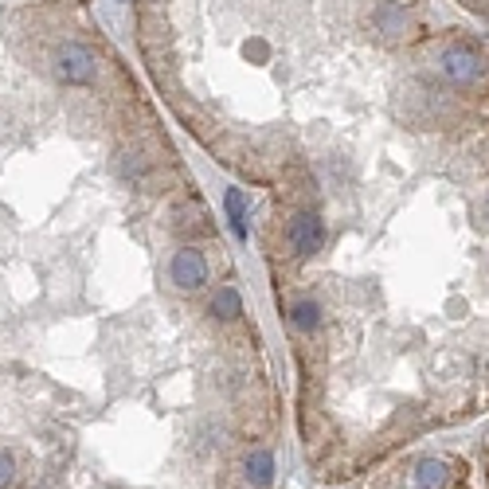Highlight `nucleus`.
I'll return each instance as SVG.
<instances>
[{"instance_id":"2","label":"nucleus","mask_w":489,"mask_h":489,"mask_svg":"<svg viewBox=\"0 0 489 489\" xmlns=\"http://www.w3.org/2000/svg\"><path fill=\"white\" fill-rule=\"evenodd\" d=\"M169 278H172V286H180V290H200L204 282H208V258H204V251H196V247L177 251L169 263Z\"/></svg>"},{"instance_id":"4","label":"nucleus","mask_w":489,"mask_h":489,"mask_svg":"<svg viewBox=\"0 0 489 489\" xmlns=\"http://www.w3.org/2000/svg\"><path fill=\"white\" fill-rule=\"evenodd\" d=\"M477 56L470 48H447L442 51V74H447L450 83H474L477 79Z\"/></svg>"},{"instance_id":"3","label":"nucleus","mask_w":489,"mask_h":489,"mask_svg":"<svg viewBox=\"0 0 489 489\" xmlns=\"http://www.w3.org/2000/svg\"><path fill=\"white\" fill-rule=\"evenodd\" d=\"M321 243H325V220H321V215H313V212L293 215V220H290V247H293V255L310 258L313 251H321Z\"/></svg>"},{"instance_id":"10","label":"nucleus","mask_w":489,"mask_h":489,"mask_svg":"<svg viewBox=\"0 0 489 489\" xmlns=\"http://www.w3.org/2000/svg\"><path fill=\"white\" fill-rule=\"evenodd\" d=\"M376 20H380V28H384L388 36H396V31H404V28H407V20L399 16L396 8H391V4H384V8H380V16H376Z\"/></svg>"},{"instance_id":"9","label":"nucleus","mask_w":489,"mask_h":489,"mask_svg":"<svg viewBox=\"0 0 489 489\" xmlns=\"http://www.w3.org/2000/svg\"><path fill=\"white\" fill-rule=\"evenodd\" d=\"M212 313H215V318H223V321L239 318V313H243V298H239V290L223 286V290L212 298Z\"/></svg>"},{"instance_id":"11","label":"nucleus","mask_w":489,"mask_h":489,"mask_svg":"<svg viewBox=\"0 0 489 489\" xmlns=\"http://www.w3.org/2000/svg\"><path fill=\"white\" fill-rule=\"evenodd\" d=\"M13 477H16V458L8 450H0V489L13 485Z\"/></svg>"},{"instance_id":"7","label":"nucleus","mask_w":489,"mask_h":489,"mask_svg":"<svg viewBox=\"0 0 489 489\" xmlns=\"http://www.w3.org/2000/svg\"><path fill=\"white\" fill-rule=\"evenodd\" d=\"M450 482V474H447V462H439V458H423L415 466V485L419 489H447Z\"/></svg>"},{"instance_id":"5","label":"nucleus","mask_w":489,"mask_h":489,"mask_svg":"<svg viewBox=\"0 0 489 489\" xmlns=\"http://www.w3.org/2000/svg\"><path fill=\"white\" fill-rule=\"evenodd\" d=\"M247 482H251L255 489L275 485V454H270V450H251V454H247Z\"/></svg>"},{"instance_id":"1","label":"nucleus","mask_w":489,"mask_h":489,"mask_svg":"<svg viewBox=\"0 0 489 489\" xmlns=\"http://www.w3.org/2000/svg\"><path fill=\"white\" fill-rule=\"evenodd\" d=\"M51 63H56V79L63 86H86V83H94L98 63H94V51L83 48V43H63Z\"/></svg>"},{"instance_id":"8","label":"nucleus","mask_w":489,"mask_h":489,"mask_svg":"<svg viewBox=\"0 0 489 489\" xmlns=\"http://www.w3.org/2000/svg\"><path fill=\"white\" fill-rule=\"evenodd\" d=\"M290 321H293V329H301V333H313L321 325V306L318 301H310V298H301V301H293V310H290Z\"/></svg>"},{"instance_id":"6","label":"nucleus","mask_w":489,"mask_h":489,"mask_svg":"<svg viewBox=\"0 0 489 489\" xmlns=\"http://www.w3.org/2000/svg\"><path fill=\"white\" fill-rule=\"evenodd\" d=\"M223 208H227V227H231V235L243 243L247 239V200L239 188H227L223 192Z\"/></svg>"}]
</instances>
